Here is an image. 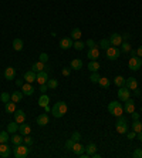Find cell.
I'll return each instance as SVG.
<instances>
[{
  "instance_id": "6da1fadb",
  "label": "cell",
  "mask_w": 142,
  "mask_h": 158,
  "mask_svg": "<svg viewBox=\"0 0 142 158\" xmlns=\"http://www.w3.org/2000/svg\"><path fill=\"white\" fill-rule=\"evenodd\" d=\"M51 113H53V115L56 118H61V117H64V115L67 114V104L64 101H58V103H56L53 106Z\"/></svg>"
},
{
  "instance_id": "7a4b0ae2",
  "label": "cell",
  "mask_w": 142,
  "mask_h": 158,
  "mask_svg": "<svg viewBox=\"0 0 142 158\" xmlns=\"http://www.w3.org/2000/svg\"><path fill=\"white\" fill-rule=\"evenodd\" d=\"M108 113L115 115V117H121L122 113H124V107L121 106L120 103H117V101H111L108 104Z\"/></svg>"
},
{
  "instance_id": "3957f363",
  "label": "cell",
  "mask_w": 142,
  "mask_h": 158,
  "mask_svg": "<svg viewBox=\"0 0 142 158\" xmlns=\"http://www.w3.org/2000/svg\"><path fill=\"white\" fill-rule=\"evenodd\" d=\"M28 155V145L19 144L14 145V158H26Z\"/></svg>"
},
{
  "instance_id": "277c9868",
  "label": "cell",
  "mask_w": 142,
  "mask_h": 158,
  "mask_svg": "<svg viewBox=\"0 0 142 158\" xmlns=\"http://www.w3.org/2000/svg\"><path fill=\"white\" fill-rule=\"evenodd\" d=\"M120 53H121V50L118 49V47H115V46H109V47L105 50V56H106L108 60L114 61V60H117V58L120 57Z\"/></svg>"
},
{
  "instance_id": "5b68a950",
  "label": "cell",
  "mask_w": 142,
  "mask_h": 158,
  "mask_svg": "<svg viewBox=\"0 0 142 158\" xmlns=\"http://www.w3.org/2000/svg\"><path fill=\"white\" fill-rule=\"evenodd\" d=\"M128 67H129V70H132V71H136V70H139L142 67V58L141 57H131L129 58V61H128Z\"/></svg>"
},
{
  "instance_id": "8992f818",
  "label": "cell",
  "mask_w": 142,
  "mask_h": 158,
  "mask_svg": "<svg viewBox=\"0 0 142 158\" xmlns=\"http://www.w3.org/2000/svg\"><path fill=\"white\" fill-rule=\"evenodd\" d=\"M117 94H118V100H121V101H125L131 97V91H129V88L128 87H125V86H122V87H120V90L117 91Z\"/></svg>"
},
{
  "instance_id": "52a82bcc",
  "label": "cell",
  "mask_w": 142,
  "mask_h": 158,
  "mask_svg": "<svg viewBox=\"0 0 142 158\" xmlns=\"http://www.w3.org/2000/svg\"><path fill=\"white\" fill-rule=\"evenodd\" d=\"M36 81H37L38 84H46V83L49 81V74H47V71H46V70H43V71L37 73Z\"/></svg>"
},
{
  "instance_id": "ba28073f",
  "label": "cell",
  "mask_w": 142,
  "mask_h": 158,
  "mask_svg": "<svg viewBox=\"0 0 142 158\" xmlns=\"http://www.w3.org/2000/svg\"><path fill=\"white\" fill-rule=\"evenodd\" d=\"M72 44H74V40H72L71 37H64L63 40L60 42V49H63V50H67V49L72 47Z\"/></svg>"
},
{
  "instance_id": "9c48e42d",
  "label": "cell",
  "mask_w": 142,
  "mask_h": 158,
  "mask_svg": "<svg viewBox=\"0 0 142 158\" xmlns=\"http://www.w3.org/2000/svg\"><path fill=\"white\" fill-rule=\"evenodd\" d=\"M109 42H111V46L118 47V46L122 44V36L118 34V33H114V34H111V37H109Z\"/></svg>"
},
{
  "instance_id": "30bf717a",
  "label": "cell",
  "mask_w": 142,
  "mask_h": 158,
  "mask_svg": "<svg viewBox=\"0 0 142 158\" xmlns=\"http://www.w3.org/2000/svg\"><path fill=\"white\" fill-rule=\"evenodd\" d=\"M10 154H12L10 147H9L6 143L0 144V157H1V158H7V157H10Z\"/></svg>"
},
{
  "instance_id": "8fae6325",
  "label": "cell",
  "mask_w": 142,
  "mask_h": 158,
  "mask_svg": "<svg viewBox=\"0 0 142 158\" xmlns=\"http://www.w3.org/2000/svg\"><path fill=\"white\" fill-rule=\"evenodd\" d=\"M13 114H14V121H16V122L21 124V122L26 121V114H24V111H23V110H16Z\"/></svg>"
},
{
  "instance_id": "7c38bea8",
  "label": "cell",
  "mask_w": 142,
  "mask_h": 158,
  "mask_svg": "<svg viewBox=\"0 0 142 158\" xmlns=\"http://www.w3.org/2000/svg\"><path fill=\"white\" fill-rule=\"evenodd\" d=\"M124 111L128 113V114H131L132 111H135V101L128 98V100L125 101V104H124Z\"/></svg>"
},
{
  "instance_id": "4fadbf2b",
  "label": "cell",
  "mask_w": 142,
  "mask_h": 158,
  "mask_svg": "<svg viewBox=\"0 0 142 158\" xmlns=\"http://www.w3.org/2000/svg\"><path fill=\"white\" fill-rule=\"evenodd\" d=\"M21 91L24 95H33L34 93V87L31 86V83H24L23 86H21Z\"/></svg>"
},
{
  "instance_id": "5bb4252c",
  "label": "cell",
  "mask_w": 142,
  "mask_h": 158,
  "mask_svg": "<svg viewBox=\"0 0 142 158\" xmlns=\"http://www.w3.org/2000/svg\"><path fill=\"white\" fill-rule=\"evenodd\" d=\"M36 77H37V73L33 71V70L26 71V73H24V76H23V79L26 80V83H34V81H36Z\"/></svg>"
},
{
  "instance_id": "9a60e30c",
  "label": "cell",
  "mask_w": 142,
  "mask_h": 158,
  "mask_svg": "<svg viewBox=\"0 0 142 158\" xmlns=\"http://www.w3.org/2000/svg\"><path fill=\"white\" fill-rule=\"evenodd\" d=\"M125 87H128L129 90H135V88H138V81L135 77H128L125 80Z\"/></svg>"
},
{
  "instance_id": "2e32d148",
  "label": "cell",
  "mask_w": 142,
  "mask_h": 158,
  "mask_svg": "<svg viewBox=\"0 0 142 158\" xmlns=\"http://www.w3.org/2000/svg\"><path fill=\"white\" fill-rule=\"evenodd\" d=\"M87 57L90 58V60H98V57H99V50L97 49V47H94V49H88Z\"/></svg>"
},
{
  "instance_id": "e0dca14e",
  "label": "cell",
  "mask_w": 142,
  "mask_h": 158,
  "mask_svg": "<svg viewBox=\"0 0 142 158\" xmlns=\"http://www.w3.org/2000/svg\"><path fill=\"white\" fill-rule=\"evenodd\" d=\"M16 77V68L14 67H7L4 70V79L6 80H14Z\"/></svg>"
},
{
  "instance_id": "ac0fdd59",
  "label": "cell",
  "mask_w": 142,
  "mask_h": 158,
  "mask_svg": "<svg viewBox=\"0 0 142 158\" xmlns=\"http://www.w3.org/2000/svg\"><path fill=\"white\" fill-rule=\"evenodd\" d=\"M50 122V118L47 114H40L38 117H37V124L38 125H41V127H44V125H49Z\"/></svg>"
},
{
  "instance_id": "d6986e66",
  "label": "cell",
  "mask_w": 142,
  "mask_h": 158,
  "mask_svg": "<svg viewBox=\"0 0 142 158\" xmlns=\"http://www.w3.org/2000/svg\"><path fill=\"white\" fill-rule=\"evenodd\" d=\"M19 131H20L21 135H28L31 133V127L26 122H21V125H19Z\"/></svg>"
},
{
  "instance_id": "ffe728a7",
  "label": "cell",
  "mask_w": 142,
  "mask_h": 158,
  "mask_svg": "<svg viewBox=\"0 0 142 158\" xmlns=\"http://www.w3.org/2000/svg\"><path fill=\"white\" fill-rule=\"evenodd\" d=\"M23 138H24V135H19V134H12V137H10V141H12V144L13 145H19V144H23Z\"/></svg>"
},
{
  "instance_id": "44dd1931",
  "label": "cell",
  "mask_w": 142,
  "mask_h": 158,
  "mask_svg": "<svg viewBox=\"0 0 142 158\" xmlns=\"http://www.w3.org/2000/svg\"><path fill=\"white\" fill-rule=\"evenodd\" d=\"M71 68L72 70H81L83 68V60L81 58H74V60H71Z\"/></svg>"
},
{
  "instance_id": "7402d4cb",
  "label": "cell",
  "mask_w": 142,
  "mask_h": 158,
  "mask_svg": "<svg viewBox=\"0 0 142 158\" xmlns=\"http://www.w3.org/2000/svg\"><path fill=\"white\" fill-rule=\"evenodd\" d=\"M115 127H117V133H118V134H127L128 133V124L127 122L115 124Z\"/></svg>"
},
{
  "instance_id": "603a6c76",
  "label": "cell",
  "mask_w": 142,
  "mask_h": 158,
  "mask_svg": "<svg viewBox=\"0 0 142 158\" xmlns=\"http://www.w3.org/2000/svg\"><path fill=\"white\" fill-rule=\"evenodd\" d=\"M44 64H46V63H43V61H40V60H38L37 63H34V64L31 66V70H33V71H36V73L43 71L44 68H47V67H46Z\"/></svg>"
},
{
  "instance_id": "cb8c5ba5",
  "label": "cell",
  "mask_w": 142,
  "mask_h": 158,
  "mask_svg": "<svg viewBox=\"0 0 142 158\" xmlns=\"http://www.w3.org/2000/svg\"><path fill=\"white\" fill-rule=\"evenodd\" d=\"M7 131H9V134H14V133H17V131H19V122H16V121L9 122V125H7Z\"/></svg>"
},
{
  "instance_id": "d4e9b609",
  "label": "cell",
  "mask_w": 142,
  "mask_h": 158,
  "mask_svg": "<svg viewBox=\"0 0 142 158\" xmlns=\"http://www.w3.org/2000/svg\"><path fill=\"white\" fill-rule=\"evenodd\" d=\"M84 151H85V147H83L78 141H77V143H74V145H72V152H74L75 155H80V154H81V152H84Z\"/></svg>"
},
{
  "instance_id": "484cf974",
  "label": "cell",
  "mask_w": 142,
  "mask_h": 158,
  "mask_svg": "<svg viewBox=\"0 0 142 158\" xmlns=\"http://www.w3.org/2000/svg\"><path fill=\"white\" fill-rule=\"evenodd\" d=\"M88 70H90L91 73L98 71L99 70V63L97 61V60H91V61L88 63Z\"/></svg>"
},
{
  "instance_id": "4316f807",
  "label": "cell",
  "mask_w": 142,
  "mask_h": 158,
  "mask_svg": "<svg viewBox=\"0 0 142 158\" xmlns=\"http://www.w3.org/2000/svg\"><path fill=\"white\" fill-rule=\"evenodd\" d=\"M49 103H50L49 95H47V94H41V97L38 98V106H40V107H46Z\"/></svg>"
},
{
  "instance_id": "83f0119b",
  "label": "cell",
  "mask_w": 142,
  "mask_h": 158,
  "mask_svg": "<svg viewBox=\"0 0 142 158\" xmlns=\"http://www.w3.org/2000/svg\"><path fill=\"white\" fill-rule=\"evenodd\" d=\"M4 110H6L7 113L13 114L14 111L17 110V108H16V103H14V101H9V103H6V107H4Z\"/></svg>"
},
{
  "instance_id": "f1b7e54d",
  "label": "cell",
  "mask_w": 142,
  "mask_h": 158,
  "mask_svg": "<svg viewBox=\"0 0 142 158\" xmlns=\"http://www.w3.org/2000/svg\"><path fill=\"white\" fill-rule=\"evenodd\" d=\"M13 49L16 51L23 50V40H21V39H14L13 40Z\"/></svg>"
},
{
  "instance_id": "f546056e",
  "label": "cell",
  "mask_w": 142,
  "mask_h": 158,
  "mask_svg": "<svg viewBox=\"0 0 142 158\" xmlns=\"http://www.w3.org/2000/svg\"><path fill=\"white\" fill-rule=\"evenodd\" d=\"M95 151H97V145H95V144H88V145L85 147V152H87L90 157L95 154Z\"/></svg>"
},
{
  "instance_id": "4dcf8cb0",
  "label": "cell",
  "mask_w": 142,
  "mask_h": 158,
  "mask_svg": "<svg viewBox=\"0 0 142 158\" xmlns=\"http://www.w3.org/2000/svg\"><path fill=\"white\" fill-rule=\"evenodd\" d=\"M23 91H14L13 94H12V101H14V103H20L21 98H23Z\"/></svg>"
},
{
  "instance_id": "1f68e13d",
  "label": "cell",
  "mask_w": 142,
  "mask_h": 158,
  "mask_svg": "<svg viewBox=\"0 0 142 158\" xmlns=\"http://www.w3.org/2000/svg\"><path fill=\"white\" fill-rule=\"evenodd\" d=\"M81 30L78 29V27H75V29H72V31H71V39L72 40H80L81 39Z\"/></svg>"
},
{
  "instance_id": "d6a6232c",
  "label": "cell",
  "mask_w": 142,
  "mask_h": 158,
  "mask_svg": "<svg viewBox=\"0 0 142 158\" xmlns=\"http://www.w3.org/2000/svg\"><path fill=\"white\" fill-rule=\"evenodd\" d=\"M114 84H115V86H118V87L125 86V79H124L122 76H117V77L114 79Z\"/></svg>"
},
{
  "instance_id": "836d02e7",
  "label": "cell",
  "mask_w": 142,
  "mask_h": 158,
  "mask_svg": "<svg viewBox=\"0 0 142 158\" xmlns=\"http://www.w3.org/2000/svg\"><path fill=\"white\" fill-rule=\"evenodd\" d=\"M10 140V137H9V131H1L0 133V144H3V143H7Z\"/></svg>"
},
{
  "instance_id": "e575fe53",
  "label": "cell",
  "mask_w": 142,
  "mask_h": 158,
  "mask_svg": "<svg viewBox=\"0 0 142 158\" xmlns=\"http://www.w3.org/2000/svg\"><path fill=\"white\" fill-rule=\"evenodd\" d=\"M132 131H135V133L142 131V122L139 121V120H135L134 121V124H132Z\"/></svg>"
},
{
  "instance_id": "d590c367",
  "label": "cell",
  "mask_w": 142,
  "mask_h": 158,
  "mask_svg": "<svg viewBox=\"0 0 142 158\" xmlns=\"http://www.w3.org/2000/svg\"><path fill=\"white\" fill-rule=\"evenodd\" d=\"M111 46V42H109V39H102L101 42H99V47L102 49V50H106L108 47Z\"/></svg>"
},
{
  "instance_id": "8d00e7d4",
  "label": "cell",
  "mask_w": 142,
  "mask_h": 158,
  "mask_svg": "<svg viewBox=\"0 0 142 158\" xmlns=\"http://www.w3.org/2000/svg\"><path fill=\"white\" fill-rule=\"evenodd\" d=\"M98 84L101 87H104V88H108V87H109V84H111V81L106 79V77H101V79H99V81H98Z\"/></svg>"
},
{
  "instance_id": "74e56055",
  "label": "cell",
  "mask_w": 142,
  "mask_h": 158,
  "mask_svg": "<svg viewBox=\"0 0 142 158\" xmlns=\"http://www.w3.org/2000/svg\"><path fill=\"white\" fill-rule=\"evenodd\" d=\"M47 86H49V88H51V90H56L57 87H58V81H57L56 79H50L49 81H47Z\"/></svg>"
},
{
  "instance_id": "f35d334b",
  "label": "cell",
  "mask_w": 142,
  "mask_h": 158,
  "mask_svg": "<svg viewBox=\"0 0 142 158\" xmlns=\"http://www.w3.org/2000/svg\"><path fill=\"white\" fill-rule=\"evenodd\" d=\"M72 47H74V49H75V50H83V49H84L85 47V43H83V42H80V40H75V42H74V44H72Z\"/></svg>"
},
{
  "instance_id": "ab89813d",
  "label": "cell",
  "mask_w": 142,
  "mask_h": 158,
  "mask_svg": "<svg viewBox=\"0 0 142 158\" xmlns=\"http://www.w3.org/2000/svg\"><path fill=\"white\" fill-rule=\"evenodd\" d=\"M121 50L124 51V53H129V51L132 50V49H131V44L128 43V42H122V44H121Z\"/></svg>"
},
{
  "instance_id": "60d3db41",
  "label": "cell",
  "mask_w": 142,
  "mask_h": 158,
  "mask_svg": "<svg viewBox=\"0 0 142 158\" xmlns=\"http://www.w3.org/2000/svg\"><path fill=\"white\" fill-rule=\"evenodd\" d=\"M0 100H1V103H9L12 100V95L9 93H1L0 94Z\"/></svg>"
},
{
  "instance_id": "b9f144b4",
  "label": "cell",
  "mask_w": 142,
  "mask_h": 158,
  "mask_svg": "<svg viewBox=\"0 0 142 158\" xmlns=\"http://www.w3.org/2000/svg\"><path fill=\"white\" fill-rule=\"evenodd\" d=\"M99 79H101V77H99V74H98L97 71H94L91 76H90V80H91V83H98Z\"/></svg>"
},
{
  "instance_id": "7bdbcfd3",
  "label": "cell",
  "mask_w": 142,
  "mask_h": 158,
  "mask_svg": "<svg viewBox=\"0 0 142 158\" xmlns=\"http://www.w3.org/2000/svg\"><path fill=\"white\" fill-rule=\"evenodd\" d=\"M85 46H87L88 49H94V47H97V43H95V40H92V39H88V40L85 42Z\"/></svg>"
},
{
  "instance_id": "ee69618b",
  "label": "cell",
  "mask_w": 142,
  "mask_h": 158,
  "mask_svg": "<svg viewBox=\"0 0 142 158\" xmlns=\"http://www.w3.org/2000/svg\"><path fill=\"white\" fill-rule=\"evenodd\" d=\"M23 143L26 144V145H28V147H30V145H33V143H34V141H33V138H31V137L24 135V138H23Z\"/></svg>"
},
{
  "instance_id": "f6af8a7d",
  "label": "cell",
  "mask_w": 142,
  "mask_h": 158,
  "mask_svg": "<svg viewBox=\"0 0 142 158\" xmlns=\"http://www.w3.org/2000/svg\"><path fill=\"white\" fill-rule=\"evenodd\" d=\"M80 138H81V134H80L78 131H74V133L71 134V140H74L75 143H77V141H80Z\"/></svg>"
},
{
  "instance_id": "bcb514c9",
  "label": "cell",
  "mask_w": 142,
  "mask_h": 158,
  "mask_svg": "<svg viewBox=\"0 0 142 158\" xmlns=\"http://www.w3.org/2000/svg\"><path fill=\"white\" fill-rule=\"evenodd\" d=\"M74 143H75V141H74V140H67V141H65V148H67V150H72V145H74Z\"/></svg>"
},
{
  "instance_id": "7dc6e473",
  "label": "cell",
  "mask_w": 142,
  "mask_h": 158,
  "mask_svg": "<svg viewBox=\"0 0 142 158\" xmlns=\"http://www.w3.org/2000/svg\"><path fill=\"white\" fill-rule=\"evenodd\" d=\"M38 58H40V61H43V63H47L49 61V54L47 53H41Z\"/></svg>"
},
{
  "instance_id": "c3c4849f",
  "label": "cell",
  "mask_w": 142,
  "mask_h": 158,
  "mask_svg": "<svg viewBox=\"0 0 142 158\" xmlns=\"http://www.w3.org/2000/svg\"><path fill=\"white\" fill-rule=\"evenodd\" d=\"M132 157H134V158H142V150H139V148H138V150H135L134 154H132Z\"/></svg>"
},
{
  "instance_id": "681fc988",
  "label": "cell",
  "mask_w": 142,
  "mask_h": 158,
  "mask_svg": "<svg viewBox=\"0 0 142 158\" xmlns=\"http://www.w3.org/2000/svg\"><path fill=\"white\" fill-rule=\"evenodd\" d=\"M49 90V86H47V83L46 84H40V91H41L43 94H46V91Z\"/></svg>"
},
{
  "instance_id": "f907efd6",
  "label": "cell",
  "mask_w": 142,
  "mask_h": 158,
  "mask_svg": "<svg viewBox=\"0 0 142 158\" xmlns=\"http://www.w3.org/2000/svg\"><path fill=\"white\" fill-rule=\"evenodd\" d=\"M134 138H136V133H135V131L128 133V140H134Z\"/></svg>"
},
{
  "instance_id": "816d5d0a",
  "label": "cell",
  "mask_w": 142,
  "mask_h": 158,
  "mask_svg": "<svg viewBox=\"0 0 142 158\" xmlns=\"http://www.w3.org/2000/svg\"><path fill=\"white\" fill-rule=\"evenodd\" d=\"M122 36V42H128L129 39H131V34L129 33H125V34H121Z\"/></svg>"
},
{
  "instance_id": "f5cc1de1",
  "label": "cell",
  "mask_w": 142,
  "mask_h": 158,
  "mask_svg": "<svg viewBox=\"0 0 142 158\" xmlns=\"http://www.w3.org/2000/svg\"><path fill=\"white\" fill-rule=\"evenodd\" d=\"M131 114H132V118H134V121H135V120H139V117H141V114H139V113H136V111H132Z\"/></svg>"
},
{
  "instance_id": "db71d44e",
  "label": "cell",
  "mask_w": 142,
  "mask_h": 158,
  "mask_svg": "<svg viewBox=\"0 0 142 158\" xmlns=\"http://www.w3.org/2000/svg\"><path fill=\"white\" fill-rule=\"evenodd\" d=\"M132 91H134L135 97H141V95H142V93H141V90H139V88H135V90H132Z\"/></svg>"
},
{
  "instance_id": "11a10c76",
  "label": "cell",
  "mask_w": 142,
  "mask_h": 158,
  "mask_svg": "<svg viewBox=\"0 0 142 158\" xmlns=\"http://www.w3.org/2000/svg\"><path fill=\"white\" fill-rule=\"evenodd\" d=\"M121 122H127V118H125L124 115L118 117V120H117V124H121Z\"/></svg>"
},
{
  "instance_id": "9f6ffc18",
  "label": "cell",
  "mask_w": 142,
  "mask_h": 158,
  "mask_svg": "<svg viewBox=\"0 0 142 158\" xmlns=\"http://www.w3.org/2000/svg\"><path fill=\"white\" fill-rule=\"evenodd\" d=\"M70 73H71L70 68H67V67H65V68H63V74H64V76H70Z\"/></svg>"
},
{
  "instance_id": "6f0895ef",
  "label": "cell",
  "mask_w": 142,
  "mask_h": 158,
  "mask_svg": "<svg viewBox=\"0 0 142 158\" xmlns=\"http://www.w3.org/2000/svg\"><path fill=\"white\" fill-rule=\"evenodd\" d=\"M136 56L142 57V46H139V47H138V50H136Z\"/></svg>"
},
{
  "instance_id": "680465c9",
  "label": "cell",
  "mask_w": 142,
  "mask_h": 158,
  "mask_svg": "<svg viewBox=\"0 0 142 158\" xmlns=\"http://www.w3.org/2000/svg\"><path fill=\"white\" fill-rule=\"evenodd\" d=\"M136 138H138L139 141H142V131H139V133H136Z\"/></svg>"
},
{
  "instance_id": "91938a15",
  "label": "cell",
  "mask_w": 142,
  "mask_h": 158,
  "mask_svg": "<svg viewBox=\"0 0 142 158\" xmlns=\"http://www.w3.org/2000/svg\"><path fill=\"white\" fill-rule=\"evenodd\" d=\"M16 84H17L19 87H21L23 84H24V83H23V80H16Z\"/></svg>"
},
{
  "instance_id": "94428289",
  "label": "cell",
  "mask_w": 142,
  "mask_h": 158,
  "mask_svg": "<svg viewBox=\"0 0 142 158\" xmlns=\"http://www.w3.org/2000/svg\"><path fill=\"white\" fill-rule=\"evenodd\" d=\"M129 53H131V56H132V57H135V56H136V50H131Z\"/></svg>"
},
{
  "instance_id": "6125c7cd",
  "label": "cell",
  "mask_w": 142,
  "mask_h": 158,
  "mask_svg": "<svg viewBox=\"0 0 142 158\" xmlns=\"http://www.w3.org/2000/svg\"><path fill=\"white\" fill-rule=\"evenodd\" d=\"M44 110H46V111H47V113H49V111H51V108H50V106H49V104H47V106H46V107H44Z\"/></svg>"
},
{
  "instance_id": "be15d7a7",
  "label": "cell",
  "mask_w": 142,
  "mask_h": 158,
  "mask_svg": "<svg viewBox=\"0 0 142 158\" xmlns=\"http://www.w3.org/2000/svg\"><path fill=\"white\" fill-rule=\"evenodd\" d=\"M141 113H142V107H141Z\"/></svg>"
}]
</instances>
